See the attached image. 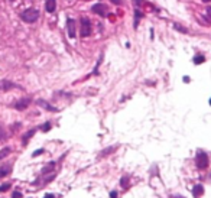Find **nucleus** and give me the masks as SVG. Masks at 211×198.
I'll return each mask as SVG.
<instances>
[{"instance_id":"f257e3e1","label":"nucleus","mask_w":211,"mask_h":198,"mask_svg":"<svg viewBox=\"0 0 211 198\" xmlns=\"http://www.w3.org/2000/svg\"><path fill=\"white\" fill-rule=\"evenodd\" d=\"M39 16H41V13L35 7H29V9H26V10H23L20 13V19L26 23H35L39 19Z\"/></svg>"},{"instance_id":"f03ea898","label":"nucleus","mask_w":211,"mask_h":198,"mask_svg":"<svg viewBox=\"0 0 211 198\" xmlns=\"http://www.w3.org/2000/svg\"><path fill=\"white\" fill-rule=\"evenodd\" d=\"M80 25H81V28H80V36L81 38H88L90 35L93 33V25H91V20H90L88 17L83 16L80 19Z\"/></svg>"},{"instance_id":"7ed1b4c3","label":"nucleus","mask_w":211,"mask_h":198,"mask_svg":"<svg viewBox=\"0 0 211 198\" xmlns=\"http://www.w3.org/2000/svg\"><path fill=\"white\" fill-rule=\"evenodd\" d=\"M195 164H197V168H198V169H207V168H208L210 160H208V156H207V153L204 150H198V152H197Z\"/></svg>"},{"instance_id":"20e7f679","label":"nucleus","mask_w":211,"mask_h":198,"mask_svg":"<svg viewBox=\"0 0 211 198\" xmlns=\"http://www.w3.org/2000/svg\"><path fill=\"white\" fill-rule=\"evenodd\" d=\"M91 12L98 15L100 17H106L109 15V7L104 5V3H95L93 7H91Z\"/></svg>"},{"instance_id":"39448f33","label":"nucleus","mask_w":211,"mask_h":198,"mask_svg":"<svg viewBox=\"0 0 211 198\" xmlns=\"http://www.w3.org/2000/svg\"><path fill=\"white\" fill-rule=\"evenodd\" d=\"M67 32H68V38L74 39L75 35H77V31H75V20L72 17H68L67 19Z\"/></svg>"},{"instance_id":"423d86ee","label":"nucleus","mask_w":211,"mask_h":198,"mask_svg":"<svg viewBox=\"0 0 211 198\" xmlns=\"http://www.w3.org/2000/svg\"><path fill=\"white\" fill-rule=\"evenodd\" d=\"M30 104V99H20V100H17L16 103H15V109L19 111H22L25 110V109H28V106Z\"/></svg>"},{"instance_id":"0eeeda50","label":"nucleus","mask_w":211,"mask_h":198,"mask_svg":"<svg viewBox=\"0 0 211 198\" xmlns=\"http://www.w3.org/2000/svg\"><path fill=\"white\" fill-rule=\"evenodd\" d=\"M133 13H134V19H133V28L134 29H138V26H139V22L142 20L145 17V13L143 12H140V9L139 7H136L133 10Z\"/></svg>"},{"instance_id":"6e6552de","label":"nucleus","mask_w":211,"mask_h":198,"mask_svg":"<svg viewBox=\"0 0 211 198\" xmlns=\"http://www.w3.org/2000/svg\"><path fill=\"white\" fill-rule=\"evenodd\" d=\"M12 88H19V85H16L15 83H12L9 80H2L0 81V90L2 91H9Z\"/></svg>"},{"instance_id":"1a4fd4ad","label":"nucleus","mask_w":211,"mask_h":198,"mask_svg":"<svg viewBox=\"0 0 211 198\" xmlns=\"http://www.w3.org/2000/svg\"><path fill=\"white\" fill-rule=\"evenodd\" d=\"M36 104L41 106V107H44L45 110H48V111H58V109H56V107L51 106L49 103H46L45 100H38V101H36Z\"/></svg>"},{"instance_id":"9d476101","label":"nucleus","mask_w":211,"mask_h":198,"mask_svg":"<svg viewBox=\"0 0 211 198\" xmlns=\"http://www.w3.org/2000/svg\"><path fill=\"white\" fill-rule=\"evenodd\" d=\"M45 9L48 13H54L56 9V0H46V3H45Z\"/></svg>"},{"instance_id":"9b49d317","label":"nucleus","mask_w":211,"mask_h":198,"mask_svg":"<svg viewBox=\"0 0 211 198\" xmlns=\"http://www.w3.org/2000/svg\"><path fill=\"white\" fill-rule=\"evenodd\" d=\"M35 133H36V129H30L29 132H26L25 135H23V138H22V143L23 145H28V142H29V139L34 136Z\"/></svg>"},{"instance_id":"f8f14e48","label":"nucleus","mask_w":211,"mask_h":198,"mask_svg":"<svg viewBox=\"0 0 211 198\" xmlns=\"http://www.w3.org/2000/svg\"><path fill=\"white\" fill-rule=\"evenodd\" d=\"M204 194V187L201 185V184H198V185H195L194 188H192V195H194L195 198H198L200 195H202Z\"/></svg>"},{"instance_id":"ddd939ff","label":"nucleus","mask_w":211,"mask_h":198,"mask_svg":"<svg viewBox=\"0 0 211 198\" xmlns=\"http://www.w3.org/2000/svg\"><path fill=\"white\" fill-rule=\"evenodd\" d=\"M10 172H12V166L10 165L2 166V168H0V178H3V176H6V175H9Z\"/></svg>"},{"instance_id":"4468645a","label":"nucleus","mask_w":211,"mask_h":198,"mask_svg":"<svg viewBox=\"0 0 211 198\" xmlns=\"http://www.w3.org/2000/svg\"><path fill=\"white\" fill-rule=\"evenodd\" d=\"M194 64L195 65H200V64H202V62H204V61H206V56L202 55V54H197V55L194 56Z\"/></svg>"},{"instance_id":"2eb2a0df","label":"nucleus","mask_w":211,"mask_h":198,"mask_svg":"<svg viewBox=\"0 0 211 198\" xmlns=\"http://www.w3.org/2000/svg\"><path fill=\"white\" fill-rule=\"evenodd\" d=\"M172 26H173V29H175V31H178V32H181V33H188V29L185 28V26H182V25H179V23H173Z\"/></svg>"},{"instance_id":"dca6fc26","label":"nucleus","mask_w":211,"mask_h":198,"mask_svg":"<svg viewBox=\"0 0 211 198\" xmlns=\"http://www.w3.org/2000/svg\"><path fill=\"white\" fill-rule=\"evenodd\" d=\"M10 152H12L10 148H3V149H2V150H0V160L5 159L6 156H9V155H10Z\"/></svg>"},{"instance_id":"f3484780","label":"nucleus","mask_w":211,"mask_h":198,"mask_svg":"<svg viewBox=\"0 0 211 198\" xmlns=\"http://www.w3.org/2000/svg\"><path fill=\"white\" fill-rule=\"evenodd\" d=\"M54 166H55V162H51V164H48V165L42 169V174H48V172H51V171H54Z\"/></svg>"},{"instance_id":"a211bd4d","label":"nucleus","mask_w":211,"mask_h":198,"mask_svg":"<svg viewBox=\"0 0 211 198\" xmlns=\"http://www.w3.org/2000/svg\"><path fill=\"white\" fill-rule=\"evenodd\" d=\"M103 58H104V54H100V58H98V62L95 64V68L94 71H93V74H98V67H100V64L103 62Z\"/></svg>"},{"instance_id":"6ab92c4d","label":"nucleus","mask_w":211,"mask_h":198,"mask_svg":"<svg viewBox=\"0 0 211 198\" xmlns=\"http://www.w3.org/2000/svg\"><path fill=\"white\" fill-rule=\"evenodd\" d=\"M114 150H116V146H111V148H107V149H104V150L101 152L100 156H106V155L111 153V152H114Z\"/></svg>"},{"instance_id":"aec40b11","label":"nucleus","mask_w":211,"mask_h":198,"mask_svg":"<svg viewBox=\"0 0 211 198\" xmlns=\"http://www.w3.org/2000/svg\"><path fill=\"white\" fill-rule=\"evenodd\" d=\"M49 129H51V123H49V121H46V123H44V124L41 126V130H42V132H48Z\"/></svg>"},{"instance_id":"412c9836","label":"nucleus","mask_w":211,"mask_h":198,"mask_svg":"<svg viewBox=\"0 0 211 198\" xmlns=\"http://www.w3.org/2000/svg\"><path fill=\"white\" fill-rule=\"evenodd\" d=\"M7 189H10V184H3V185H0V193H5Z\"/></svg>"},{"instance_id":"4be33fe9","label":"nucleus","mask_w":211,"mask_h":198,"mask_svg":"<svg viewBox=\"0 0 211 198\" xmlns=\"http://www.w3.org/2000/svg\"><path fill=\"white\" fill-rule=\"evenodd\" d=\"M44 152H45L44 149H38V150H35L34 153H32V156H34V158H35V156H38V155H42V153H44Z\"/></svg>"},{"instance_id":"5701e85b","label":"nucleus","mask_w":211,"mask_h":198,"mask_svg":"<svg viewBox=\"0 0 211 198\" xmlns=\"http://www.w3.org/2000/svg\"><path fill=\"white\" fill-rule=\"evenodd\" d=\"M122 187L127 188V178H122Z\"/></svg>"},{"instance_id":"b1692460","label":"nucleus","mask_w":211,"mask_h":198,"mask_svg":"<svg viewBox=\"0 0 211 198\" xmlns=\"http://www.w3.org/2000/svg\"><path fill=\"white\" fill-rule=\"evenodd\" d=\"M110 2H111V3H114L116 6H122V5H123L122 0H110Z\"/></svg>"},{"instance_id":"393cba45","label":"nucleus","mask_w":211,"mask_h":198,"mask_svg":"<svg viewBox=\"0 0 211 198\" xmlns=\"http://www.w3.org/2000/svg\"><path fill=\"white\" fill-rule=\"evenodd\" d=\"M207 16H208V19L211 20V6H208V7H207Z\"/></svg>"},{"instance_id":"a878e982","label":"nucleus","mask_w":211,"mask_h":198,"mask_svg":"<svg viewBox=\"0 0 211 198\" xmlns=\"http://www.w3.org/2000/svg\"><path fill=\"white\" fill-rule=\"evenodd\" d=\"M12 198H22V194L16 191V193H13V197H12Z\"/></svg>"},{"instance_id":"bb28decb","label":"nucleus","mask_w":211,"mask_h":198,"mask_svg":"<svg viewBox=\"0 0 211 198\" xmlns=\"http://www.w3.org/2000/svg\"><path fill=\"white\" fill-rule=\"evenodd\" d=\"M110 197L111 198H117V193H116V191H113V193L110 194Z\"/></svg>"},{"instance_id":"cd10ccee","label":"nucleus","mask_w":211,"mask_h":198,"mask_svg":"<svg viewBox=\"0 0 211 198\" xmlns=\"http://www.w3.org/2000/svg\"><path fill=\"white\" fill-rule=\"evenodd\" d=\"M44 198H54V195H52V194H46Z\"/></svg>"},{"instance_id":"c85d7f7f","label":"nucleus","mask_w":211,"mask_h":198,"mask_svg":"<svg viewBox=\"0 0 211 198\" xmlns=\"http://www.w3.org/2000/svg\"><path fill=\"white\" fill-rule=\"evenodd\" d=\"M201 2H204V3H211V0H201Z\"/></svg>"},{"instance_id":"c756f323","label":"nucleus","mask_w":211,"mask_h":198,"mask_svg":"<svg viewBox=\"0 0 211 198\" xmlns=\"http://www.w3.org/2000/svg\"><path fill=\"white\" fill-rule=\"evenodd\" d=\"M84 2H90V0H84Z\"/></svg>"},{"instance_id":"7c9ffc66","label":"nucleus","mask_w":211,"mask_h":198,"mask_svg":"<svg viewBox=\"0 0 211 198\" xmlns=\"http://www.w3.org/2000/svg\"><path fill=\"white\" fill-rule=\"evenodd\" d=\"M210 106H211V99H210Z\"/></svg>"},{"instance_id":"2f4dec72","label":"nucleus","mask_w":211,"mask_h":198,"mask_svg":"<svg viewBox=\"0 0 211 198\" xmlns=\"http://www.w3.org/2000/svg\"><path fill=\"white\" fill-rule=\"evenodd\" d=\"M178 198H182V197H178Z\"/></svg>"}]
</instances>
